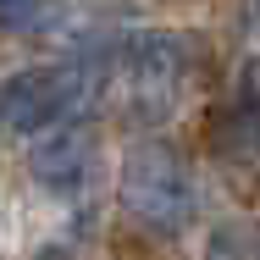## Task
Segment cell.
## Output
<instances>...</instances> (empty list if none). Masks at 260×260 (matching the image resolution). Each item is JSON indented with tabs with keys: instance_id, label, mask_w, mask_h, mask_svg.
<instances>
[{
	"instance_id": "obj_1",
	"label": "cell",
	"mask_w": 260,
	"mask_h": 260,
	"mask_svg": "<svg viewBox=\"0 0 260 260\" xmlns=\"http://www.w3.org/2000/svg\"><path fill=\"white\" fill-rule=\"evenodd\" d=\"M183 78H188V45L177 34H133L116 61V94L127 105V116L160 122L166 111L183 100Z\"/></svg>"
},
{
	"instance_id": "obj_2",
	"label": "cell",
	"mask_w": 260,
	"mask_h": 260,
	"mask_svg": "<svg viewBox=\"0 0 260 260\" xmlns=\"http://www.w3.org/2000/svg\"><path fill=\"white\" fill-rule=\"evenodd\" d=\"M122 205L150 233H183L194 221V177L172 150L139 144L122 166Z\"/></svg>"
},
{
	"instance_id": "obj_3",
	"label": "cell",
	"mask_w": 260,
	"mask_h": 260,
	"mask_svg": "<svg viewBox=\"0 0 260 260\" xmlns=\"http://www.w3.org/2000/svg\"><path fill=\"white\" fill-rule=\"evenodd\" d=\"M78 89H83L78 67H28L0 83V122L17 133H50L78 105Z\"/></svg>"
},
{
	"instance_id": "obj_4",
	"label": "cell",
	"mask_w": 260,
	"mask_h": 260,
	"mask_svg": "<svg viewBox=\"0 0 260 260\" xmlns=\"http://www.w3.org/2000/svg\"><path fill=\"white\" fill-rule=\"evenodd\" d=\"M28 166H34V177H39L45 188L72 194V188L94 172V139H89L83 127H50V133H39V139H34Z\"/></svg>"
},
{
	"instance_id": "obj_5",
	"label": "cell",
	"mask_w": 260,
	"mask_h": 260,
	"mask_svg": "<svg viewBox=\"0 0 260 260\" xmlns=\"http://www.w3.org/2000/svg\"><path fill=\"white\" fill-rule=\"evenodd\" d=\"M221 133H227V139H221L227 150H255V144H260V94H244Z\"/></svg>"
},
{
	"instance_id": "obj_6",
	"label": "cell",
	"mask_w": 260,
	"mask_h": 260,
	"mask_svg": "<svg viewBox=\"0 0 260 260\" xmlns=\"http://www.w3.org/2000/svg\"><path fill=\"white\" fill-rule=\"evenodd\" d=\"M39 0H0V28H28Z\"/></svg>"
},
{
	"instance_id": "obj_7",
	"label": "cell",
	"mask_w": 260,
	"mask_h": 260,
	"mask_svg": "<svg viewBox=\"0 0 260 260\" xmlns=\"http://www.w3.org/2000/svg\"><path fill=\"white\" fill-rule=\"evenodd\" d=\"M255 22H260V0H255Z\"/></svg>"
}]
</instances>
